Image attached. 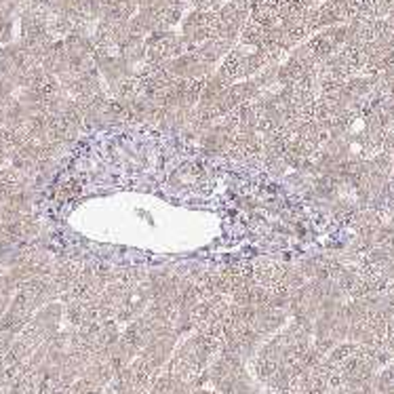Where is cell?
I'll use <instances>...</instances> for the list:
<instances>
[{
  "label": "cell",
  "mask_w": 394,
  "mask_h": 394,
  "mask_svg": "<svg viewBox=\"0 0 394 394\" xmlns=\"http://www.w3.org/2000/svg\"><path fill=\"white\" fill-rule=\"evenodd\" d=\"M217 30H219L217 11H192L182 24V36H186L196 47L211 39H217Z\"/></svg>",
  "instance_id": "cell-1"
},
{
  "label": "cell",
  "mask_w": 394,
  "mask_h": 394,
  "mask_svg": "<svg viewBox=\"0 0 394 394\" xmlns=\"http://www.w3.org/2000/svg\"><path fill=\"white\" fill-rule=\"evenodd\" d=\"M245 49H240V47H236V49H232L226 57H224V62H222V66H219V70H217V79H222L226 85H234L238 79H243V62H245Z\"/></svg>",
  "instance_id": "cell-2"
},
{
  "label": "cell",
  "mask_w": 394,
  "mask_h": 394,
  "mask_svg": "<svg viewBox=\"0 0 394 394\" xmlns=\"http://www.w3.org/2000/svg\"><path fill=\"white\" fill-rule=\"evenodd\" d=\"M264 32H266V28H261L259 24H255V22L249 20V22L245 24V28H243L238 41H240L243 47H253V49H257V47L261 45V41H264Z\"/></svg>",
  "instance_id": "cell-3"
},
{
  "label": "cell",
  "mask_w": 394,
  "mask_h": 394,
  "mask_svg": "<svg viewBox=\"0 0 394 394\" xmlns=\"http://www.w3.org/2000/svg\"><path fill=\"white\" fill-rule=\"evenodd\" d=\"M76 196H81V186L76 184V182H66L62 188H60V198L62 201H72V198H76Z\"/></svg>",
  "instance_id": "cell-4"
}]
</instances>
